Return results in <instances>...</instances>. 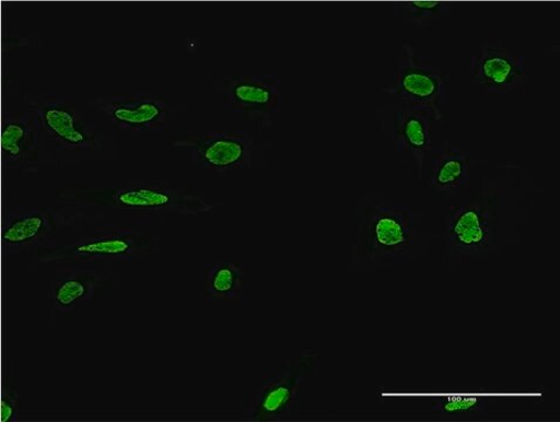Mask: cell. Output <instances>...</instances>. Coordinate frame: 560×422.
I'll list each match as a JSON object with an SVG mask.
<instances>
[{"label":"cell","instance_id":"cell-1","mask_svg":"<svg viewBox=\"0 0 560 422\" xmlns=\"http://www.w3.org/2000/svg\"><path fill=\"white\" fill-rule=\"evenodd\" d=\"M349 268L366 270L416 262L434 238L419 210L369 192L357 202Z\"/></svg>","mask_w":560,"mask_h":422},{"label":"cell","instance_id":"cell-2","mask_svg":"<svg viewBox=\"0 0 560 422\" xmlns=\"http://www.w3.org/2000/svg\"><path fill=\"white\" fill-rule=\"evenodd\" d=\"M506 197V189L485 178L476 197L451 207L440 235L444 258L460 263L469 257L497 251Z\"/></svg>","mask_w":560,"mask_h":422},{"label":"cell","instance_id":"cell-3","mask_svg":"<svg viewBox=\"0 0 560 422\" xmlns=\"http://www.w3.org/2000/svg\"><path fill=\"white\" fill-rule=\"evenodd\" d=\"M393 102L427 113L433 122L451 121L452 75L431 56L420 55L411 40H404L401 54L393 59L390 83L381 89Z\"/></svg>","mask_w":560,"mask_h":422},{"label":"cell","instance_id":"cell-4","mask_svg":"<svg viewBox=\"0 0 560 422\" xmlns=\"http://www.w3.org/2000/svg\"><path fill=\"white\" fill-rule=\"evenodd\" d=\"M319 372V351L303 350L290 354L272 376L245 400L244 417L256 422H279L301 413V391L305 380Z\"/></svg>","mask_w":560,"mask_h":422},{"label":"cell","instance_id":"cell-5","mask_svg":"<svg viewBox=\"0 0 560 422\" xmlns=\"http://www.w3.org/2000/svg\"><path fill=\"white\" fill-rule=\"evenodd\" d=\"M529 75L525 57L501 38L485 39L469 59L468 83L481 94H524Z\"/></svg>","mask_w":560,"mask_h":422},{"label":"cell","instance_id":"cell-6","mask_svg":"<svg viewBox=\"0 0 560 422\" xmlns=\"http://www.w3.org/2000/svg\"><path fill=\"white\" fill-rule=\"evenodd\" d=\"M378 131L395 151L415 161L418 178L423 177L424 160L432 150V119L421 109L399 102L375 108Z\"/></svg>","mask_w":560,"mask_h":422},{"label":"cell","instance_id":"cell-7","mask_svg":"<svg viewBox=\"0 0 560 422\" xmlns=\"http://www.w3.org/2000/svg\"><path fill=\"white\" fill-rule=\"evenodd\" d=\"M189 153L196 166L220 174L249 168L253 141L242 133H189L174 142Z\"/></svg>","mask_w":560,"mask_h":422},{"label":"cell","instance_id":"cell-8","mask_svg":"<svg viewBox=\"0 0 560 422\" xmlns=\"http://www.w3.org/2000/svg\"><path fill=\"white\" fill-rule=\"evenodd\" d=\"M283 81L277 75L229 77L225 80L226 104L234 112L259 126L271 125L282 110Z\"/></svg>","mask_w":560,"mask_h":422},{"label":"cell","instance_id":"cell-9","mask_svg":"<svg viewBox=\"0 0 560 422\" xmlns=\"http://www.w3.org/2000/svg\"><path fill=\"white\" fill-rule=\"evenodd\" d=\"M114 202L131 209L185 215L208 213L213 208V203L205 200L196 190L163 187L125 189L115 194Z\"/></svg>","mask_w":560,"mask_h":422},{"label":"cell","instance_id":"cell-10","mask_svg":"<svg viewBox=\"0 0 560 422\" xmlns=\"http://www.w3.org/2000/svg\"><path fill=\"white\" fill-rule=\"evenodd\" d=\"M431 188L441 197H454L459 189L470 186V153L453 141H443L432 151Z\"/></svg>","mask_w":560,"mask_h":422},{"label":"cell","instance_id":"cell-11","mask_svg":"<svg viewBox=\"0 0 560 422\" xmlns=\"http://www.w3.org/2000/svg\"><path fill=\"white\" fill-rule=\"evenodd\" d=\"M115 120L143 131H163L168 126V101L161 96H140L130 104L114 106Z\"/></svg>","mask_w":560,"mask_h":422},{"label":"cell","instance_id":"cell-12","mask_svg":"<svg viewBox=\"0 0 560 422\" xmlns=\"http://www.w3.org/2000/svg\"><path fill=\"white\" fill-rule=\"evenodd\" d=\"M245 286V272L241 263H210L206 280L208 303L241 298Z\"/></svg>","mask_w":560,"mask_h":422},{"label":"cell","instance_id":"cell-13","mask_svg":"<svg viewBox=\"0 0 560 422\" xmlns=\"http://www.w3.org/2000/svg\"><path fill=\"white\" fill-rule=\"evenodd\" d=\"M495 401L486 392L444 394L432 398V413L441 418H470L487 413L489 405Z\"/></svg>","mask_w":560,"mask_h":422},{"label":"cell","instance_id":"cell-14","mask_svg":"<svg viewBox=\"0 0 560 422\" xmlns=\"http://www.w3.org/2000/svg\"><path fill=\"white\" fill-rule=\"evenodd\" d=\"M453 4L443 2H404L393 5V19L409 26L425 28L451 17Z\"/></svg>","mask_w":560,"mask_h":422},{"label":"cell","instance_id":"cell-15","mask_svg":"<svg viewBox=\"0 0 560 422\" xmlns=\"http://www.w3.org/2000/svg\"><path fill=\"white\" fill-rule=\"evenodd\" d=\"M47 231L46 215L38 210L23 211L4 225L3 241L9 247L32 245Z\"/></svg>","mask_w":560,"mask_h":422},{"label":"cell","instance_id":"cell-16","mask_svg":"<svg viewBox=\"0 0 560 422\" xmlns=\"http://www.w3.org/2000/svg\"><path fill=\"white\" fill-rule=\"evenodd\" d=\"M133 250L131 242L121 236H104L81 243L73 249L75 258L80 259H114L127 256Z\"/></svg>","mask_w":560,"mask_h":422},{"label":"cell","instance_id":"cell-17","mask_svg":"<svg viewBox=\"0 0 560 422\" xmlns=\"http://www.w3.org/2000/svg\"><path fill=\"white\" fill-rule=\"evenodd\" d=\"M44 119L51 131L66 142L80 144L86 137L77 126L71 112L62 107H49L45 110Z\"/></svg>","mask_w":560,"mask_h":422},{"label":"cell","instance_id":"cell-18","mask_svg":"<svg viewBox=\"0 0 560 422\" xmlns=\"http://www.w3.org/2000/svg\"><path fill=\"white\" fill-rule=\"evenodd\" d=\"M93 286L94 284L88 279H66L55 289V304L61 312L71 310L80 301L86 300L92 294Z\"/></svg>","mask_w":560,"mask_h":422},{"label":"cell","instance_id":"cell-19","mask_svg":"<svg viewBox=\"0 0 560 422\" xmlns=\"http://www.w3.org/2000/svg\"><path fill=\"white\" fill-rule=\"evenodd\" d=\"M26 140V128L20 122H10L3 129L2 149L3 155L9 162L22 159Z\"/></svg>","mask_w":560,"mask_h":422},{"label":"cell","instance_id":"cell-20","mask_svg":"<svg viewBox=\"0 0 560 422\" xmlns=\"http://www.w3.org/2000/svg\"><path fill=\"white\" fill-rule=\"evenodd\" d=\"M20 408L19 387L12 382H7L2 400V422H11L14 420Z\"/></svg>","mask_w":560,"mask_h":422}]
</instances>
